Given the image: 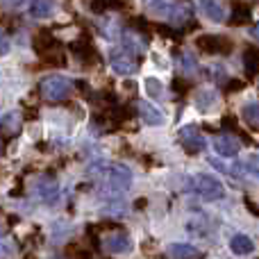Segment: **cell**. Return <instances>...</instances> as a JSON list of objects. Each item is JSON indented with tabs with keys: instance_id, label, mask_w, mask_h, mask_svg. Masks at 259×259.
Listing matches in <instances>:
<instances>
[{
	"instance_id": "obj_9",
	"label": "cell",
	"mask_w": 259,
	"mask_h": 259,
	"mask_svg": "<svg viewBox=\"0 0 259 259\" xmlns=\"http://www.w3.org/2000/svg\"><path fill=\"white\" fill-rule=\"evenodd\" d=\"M132 239L125 232H112L103 239V250L112 252V255H125V252L132 250Z\"/></svg>"
},
{
	"instance_id": "obj_31",
	"label": "cell",
	"mask_w": 259,
	"mask_h": 259,
	"mask_svg": "<svg viewBox=\"0 0 259 259\" xmlns=\"http://www.w3.org/2000/svg\"><path fill=\"white\" fill-rule=\"evenodd\" d=\"M55 259H57V257H55Z\"/></svg>"
},
{
	"instance_id": "obj_2",
	"label": "cell",
	"mask_w": 259,
	"mask_h": 259,
	"mask_svg": "<svg viewBox=\"0 0 259 259\" xmlns=\"http://www.w3.org/2000/svg\"><path fill=\"white\" fill-rule=\"evenodd\" d=\"M189 187L205 200H223L225 198V187L219 178L207 173H198L193 178H189Z\"/></svg>"
},
{
	"instance_id": "obj_12",
	"label": "cell",
	"mask_w": 259,
	"mask_h": 259,
	"mask_svg": "<svg viewBox=\"0 0 259 259\" xmlns=\"http://www.w3.org/2000/svg\"><path fill=\"white\" fill-rule=\"evenodd\" d=\"M137 112H139V116H141V121L146 123V125L157 127V125H164V121H166L164 114L159 112V107L146 103V100H139L137 103Z\"/></svg>"
},
{
	"instance_id": "obj_26",
	"label": "cell",
	"mask_w": 259,
	"mask_h": 259,
	"mask_svg": "<svg viewBox=\"0 0 259 259\" xmlns=\"http://www.w3.org/2000/svg\"><path fill=\"white\" fill-rule=\"evenodd\" d=\"M9 53V36L5 30H0V57Z\"/></svg>"
},
{
	"instance_id": "obj_13",
	"label": "cell",
	"mask_w": 259,
	"mask_h": 259,
	"mask_svg": "<svg viewBox=\"0 0 259 259\" xmlns=\"http://www.w3.org/2000/svg\"><path fill=\"white\" fill-rule=\"evenodd\" d=\"M148 48V41L143 39L139 32H132V30H127V32H123V50L130 55H141L143 50Z\"/></svg>"
},
{
	"instance_id": "obj_17",
	"label": "cell",
	"mask_w": 259,
	"mask_h": 259,
	"mask_svg": "<svg viewBox=\"0 0 259 259\" xmlns=\"http://www.w3.org/2000/svg\"><path fill=\"white\" fill-rule=\"evenodd\" d=\"M168 257L170 259H200V250L193 246H189V243H173V246H168Z\"/></svg>"
},
{
	"instance_id": "obj_25",
	"label": "cell",
	"mask_w": 259,
	"mask_h": 259,
	"mask_svg": "<svg viewBox=\"0 0 259 259\" xmlns=\"http://www.w3.org/2000/svg\"><path fill=\"white\" fill-rule=\"evenodd\" d=\"M16 246L12 241H0V259H14Z\"/></svg>"
},
{
	"instance_id": "obj_11",
	"label": "cell",
	"mask_w": 259,
	"mask_h": 259,
	"mask_svg": "<svg viewBox=\"0 0 259 259\" xmlns=\"http://www.w3.org/2000/svg\"><path fill=\"white\" fill-rule=\"evenodd\" d=\"M214 150L219 152L221 157H237L239 150H241V139L232 132L219 134V137L214 139Z\"/></svg>"
},
{
	"instance_id": "obj_15",
	"label": "cell",
	"mask_w": 259,
	"mask_h": 259,
	"mask_svg": "<svg viewBox=\"0 0 259 259\" xmlns=\"http://www.w3.org/2000/svg\"><path fill=\"white\" fill-rule=\"evenodd\" d=\"M230 250L239 257L250 255V252L255 250V241H252L250 237H246V234H234V237L230 239Z\"/></svg>"
},
{
	"instance_id": "obj_28",
	"label": "cell",
	"mask_w": 259,
	"mask_h": 259,
	"mask_svg": "<svg viewBox=\"0 0 259 259\" xmlns=\"http://www.w3.org/2000/svg\"><path fill=\"white\" fill-rule=\"evenodd\" d=\"M228 87H230L228 91H241V87H243V84H241V82H237V80H232Z\"/></svg>"
},
{
	"instance_id": "obj_7",
	"label": "cell",
	"mask_w": 259,
	"mask_h": 259,
	"mask_svg": "<svg viewBox=\"0 0 259 259\" xmlns=\"http://www.w3.org/2000/svg\"><path fill=\"white\" fill-rule=\"evenodd\" d=\"M230 175H234V178L239 180H248V182H259V155H250L248 159L243 161H237V164H232L230 168H225Z\"/></svg>"
},
{
	"instance_id": "obj_3",
	"label": "cell",
	"mask_w": 259,
	"mask_h": 259,
	"mask_svg": "<svg viewBox=\"0 0 259 259\" xmlns=\"http://www.w3.org/2000/svg\"><path fill=\"white\" fill-rule=\"evenodd\" d=\"M39 89H41L44 100H48V103H62V100H66L73 94V82L64 75H48L41 80Z\"/></svg>"
},
{
	"instance_id": "obj_10",
	"label": "cell",
	"mask_w": 259,
	"mask_h": 259,
	"mask_svg": "<svg viewBox=\"0 0 259 259\" xmlns=\"http://www.w3.org/2000/svg\"><path fill=\"white\" fill-rule=\"evenodd\" d=\"M36 196L41 198V202H46V205H55L59 198V184L57 180L53 178V175H44V178L36 180Z\"/></svg>"
},
{
	"instance_id": "obj_24",
	"label": "cell",
	"mask_w": 259,
	"mask_h": 259,
	"mask_svg": "<svg viewBox=\"0 0 259 259\" xmlns=\"http://www.w3.org/2000/svg\"><path fill=\"white\" fill-rule=\"evenodd\" d=\"M50 12H53V3H44V0H39V3H30V16L46 18Z\"/></svg>"
},
{
	"instance_id": "obj_21",
	"label": "cell",
	"mask_w": 259,
	"mask_h": 259,
	"mask_svg": "<svg viewBox=\"0 0 259 259\" xmlns=\"http://www.w3.org/2000/svg\"><path fill=\"white\" fill-rule=\"evenodd\" d=\"M250 21V5L234 3L232 5V25H243Z\"/></svg>"
},
{
	"instance_id": "obj_6",
	"label": "cell",
	"mask_w": 259,
	"mask_h": 259,
	"mask_svg": "<svg viewBox=\"0 0 259 259\" xmlns=\"http://www.w3.org/2000/svg\"><path fill=\"white\" fill-rule=\"evenodd\" d=\"M178 137H180V143H182L184 152H189V155H198V152H202L205 150V146H207L205 137H202V132L196 125L182 127Z\"/></svg>"
},
{
	"instance_id": "obj_5",
	"label": "cell",
	"mask_w": 259,
	"mask_h": 259,
	"mask_svg": "<svg viewBox=\"0 0 259 259\" xmlns=\"http://www.w3.org/2000/svg\"><path fill=\"white\" fill-rule=\"evenodd\" d=\"M196 46L205 55H230L232 53V41L221 34H202L196 39Z\"/></svg>"
},
{
	"instance_id": "obj_14",
	"label": "cell",
	"mask_w": 259,
	"mask_h": 259,
	"mask_svg": "<svg viewBox=\"0 0 259 259\" xmlns=\"http://www.w3.org/2000/svg\"><path fill=\"white\" fill-rule=\"evenodd\" d=\"M216 103H219V94H216V89H200V91H196V107H198V112H202V114L211 112Z\"/></svg>"
},
{
	"instance_id": "obj_19",
	"label": "cell",
	"mask_w": 259,
	"mask_h": 259,
	"mask_svg": "<svg viewBox=\"0 0 259 259\" xmlns=\"http://www.w3.org/2000/svg\"><path fill=\"white\" fill-rule=\"evenodd\" d=\"M243 66H246L248 75H255L259 73V50L252 48V46H246V50H243Z\"/></svg>"
},
{
	"instance_id": "obj_16",
	"label": "cell",
	"mask_w": 259,
	"mask_h": 259,
	"mask_svg": "<svg viewBox=\"0 0 259 259\" xmlns=\"http://www.w3.org/2000/svg\"><path fill=\"white\" fill-rule=\"evenodd\" d=\"M200 9H202V14H205L209 21H214V23H223L225 21V5L223 3H219V0H207V3H200Z\"/></svg>"
},
{
	"instance_id": "obj_29",
	"label": "cell",
	"mask_w": 259,
	"mask_h": 259,
	"mask_svg": "<svg viewBox=\"0 0 259 259\" xmlns=\"http://www.w3.org/2000/svg\"><path fill=\"white\" fill-rule=\"evenodd\" d=\"M252 36H255V39L259 41V23H257V25H255V27H252Z\"/></svg>"
},
{
	"instance_id": "obj_27",
	"label": "cell",
	"mask_w": 259,
	"mask_h": 259,
	"mask_svg": "<svg viewBox=\"0 0 259 259\" xmlns=\"http://www.w3.org/2000/svg\"><path fill=\"white\" fill-rule=\"evenodd\" d=\"M184 68H187V71H196V59L191 57V53H184Z\"/></svg>"
},
{
	"instance_id": "obj_18",
	"label": "cell",
	"mask_w": 259,
	"mask_h": 259,
	"mask_svg": "<svg viewBox=\"0 0 259 259\" xmlns=\"http://www.w3.org/2000/svg\"><path fill=\"white\" fill-rule=\"evenodd\" d=\"M73 50H75V55H77V59H80V62H87V64H91V62H96V59H98V55H96L94 46H91V44H89V41H87V39L77 41V44L73 46Z\"/></svg>"
},
{
	"instance_id": "obj_30",
	"label": "cell",
	"mask_w": 259,
	"mask_h": 259,
	"mask_svg": "<svg viewBox=\"0 0 259 259\" xmlns=\"http://www.w3.org/2000/svg\"><path fill=\"white\" fill-rule=\"evenodd\" d=\"M3 150H5V148H3V146H0V155H3Z\"/></svg>"
},
{
	"instance_id": "obj_4",
	"label": "cell",
	"mask_w": 259,
	"mask_h": 259,
	"mask_svg": "<svg viewBox=\"0 0 259 259\" xmlns=\"http://www.w3.org/2000/svg\"><path fill=\"white\" fill-rule=\"evenodd\" d=\"M150 12H157L159 16H164L170 25H184L191 18V7L184 3H150L148 5Z\"/></svg>"
},
{
	"instance_id": "obj_20",
	"label": "cell",
	"mask_w": 259,
	"mask_h": 259,
	"mask_svg": "<svg viewBox=\"0 0 259 259\" xmlns=\"http://www.w3.org/2000/svg\"><path fill=\"white\" fill-rule=\"evenodd\" d=\"M18 127H21V114H18V112H9L7 116L0 118V132H5L7 137L16 134Z\"/></svg>"
},
{
	"instance_id": "obj_8",
	"label": "cell",
	"mask_w": 259,
	"mask_h": 259,
	"mask_svg": "<svg viewBox=\"0 0 259 259\" xmlns=\"http://www.w3.org/2000/svg\"><path fill=\"white\" fill-rule=\"evenodd\" d=\"M109 62H112V68L118 75H134L139 71V59L125 50H114Z\"/></svg>"
},
{
	"instance_id": "obj_23",
	"label": "cell",
	"mask_w": 259,
	"mask_h": 259,
	"mask_svg": "<svg viewBox=\"0 0 259 259\" xmlns=\"http://www.w3.org/2000/svg\"><path fill=\"white\" fill-rule=\"evenodd\" d=\"M143 87H146V94L150 96L152 100H159L164 98V84H161L157 77H146V82H143Z\"/></svg>"
},
{
	"instance_id": "obj_22",
	"label": "cell",
	"mask_w": 259,
	"mask_h": 259,
	"mask_svg": "<svg viewBox=\"0 0 259 259\" xmlns=\"http://www.w3.org/2000/svg\"><path fill=\"white\" fill-rule=\"evenodd\" d=\"M241 116H243V121H246V125L259 130V103H248V105H243Z\"/></svg>"
},
{
	"instance_id": "obj_1",
	"label": "cell",
	"mask_w": 259,
	"mask_h": 259,
	"mask_svg": "<svg viewBox=\"0 0 259 259\" xmlns=\"http://www.w3.org/2000/svg\"><path fill=\"white\" fill-rule=\"evenodd\" d=\"M100 180L105 182V187L112 193H123L132 187V173L127 166L123 164H109V166H100L98 168Z\"/></svg>"
}]
</instances>
